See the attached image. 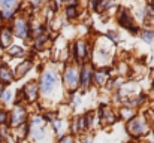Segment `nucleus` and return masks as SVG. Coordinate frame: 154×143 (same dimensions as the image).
Listing matches in <instances>:
<instances>
[{
	"label": "nucleus",
	"mask_w": 154,
	"mask_h": 143,
	"mask_svg": "<svg viewBox=\"0 0 154 143\" xmlns=\"http://www.w3.org/2000/svg\"><path fill=\"white\" fill-rule=\"evenodd\" d=\"M57 73L54 70H47L42 73V78H41V84H39V88L44 94H51L52 90L55 88L57 85Z\"/></svg>",
	"instance_id": "obj_1"
},
{
	"label": "nucleus",
	"mask_w": 154,
	"mask_h": 143,
	"mask_svg": "<svg viewBox=\"0 0 154 143\" xmlns=\"http://www.w3.org/2000/svg\"><path fill=\"white\" fill-rule=\"evenodd\" d=\"M84 143H91V137H88V139H85V140H84Z\"/></svg>",
	"instance_id": "obj_26"
},
{
	"label": "nucleus",
	"mask_w": 154,
	"mask_h": 143,
	"mask_svg": "<svg viewBox=\"0 0 154 143\" xmlns=\"http://www.w3.org/2000/svg\"><path fill=\"white\" fill-rule=\"evenodd\" d=\"M24 51L21 49L20 46H12V48H9V54L11 55H21Z\"/></svg>",
	"instance_id": "obj_20"
},
{
	"label": "nucleus",
	"mask_w": 154,
	"mask_h": 143,
	"mask_svg": "<svg viewBox=\"0 0 154 143\" xmlns=\"http://www.w3.org/2000/svg\"><path fill=\"white\" fill-rule=\"evenodd\" d=\"M32 66H33V63H32L30 60H24V61L17 67V72H15L14 78H23V76L32 69Z\"/></svg>",
	"instance_id": "obj_13"
},
{
	"label": "nucleus",
	"mask_w": 154,
	"mask_h": 143,
	"mask_svg": "<svg viewBox=\"0 0 154 143\" xmlns=\"http://www.w3.org/2000/svg\"><path fill=\"white\" fill-rule=\"evenodd\" d=\"M79 79H81V85H82L84 88H87V87L91 84V81H93V69H91L90 66L82 67V70H81V73H79Z\"/></svg>",
	"instance_id": "obj_10"
},
{
	"label": "nucleus",
	"mask_w": 154,
	"mask_h": 143,
	"mask_svg": "<svg viewBox=\"0 0 154 143\" xmlns=\"http://www.w3.org/2000/svg\"><path fill=\"white\" fill-rule=\"evenodd\" d=\"M73 52H75V58H76V61H82V60L85 58V54H87V46H85V43L81 42V40H78V42L75 43Z\"/></svg>",
	"instance_id": "obj_12"
},
{
	"label": "nucleus",
	"mask_w": 154,
	"mask_h": 143,
	"mask_svg": "<svg viewBox=\"0 0 154 143\" xmlns=\"http://www.w3.org/2000/svg\"><path fill=\"white\" fill-rule=\"evenodd\" d=\"M3 91H5V85L0 84V100H2V95H3Z\"/></svg>",
	"instance_id": "obj_25"
},
{
	"label": "nucleus",
	"mask_w": 154,
	"mask_h": 143,
	"mask_svg": "<svg viewBox=\"0 0 154 143\" xmlns=\"http://www.w3.org/2000/svg\"><path fill=\"white\" fill-rule=\"evenodd\" d=\"M118 22L121 24V27H124V28H127V30H130V31H136V30H138V28L135 27V22L132 21L129 12H126V10L120 13V16H118Z\"/></svg>",
	"instance_id": "obj_9"
},
{
	"label": "nucleus",
	"mask_w": 154,
	"mask_h": 143,
	"mask_svg": "<svg viewBox=\"0 0 154 143\" xmlns=\"http://www.w3.org/2000/svg\"><path fill=\"white\" fill-rule=\"evenodd\" d=\"M121 116H124L126 119H129V118H132V116H133V110L123 107V109H121Z\"/></svg>",
	"instance_id": "obj_19"
},
{
	"label": "nucleus",
	"mask_w": 154,
	"mask_h": 143,
	"mask_svg": "<svg viewBox=\"0 0 154 143\" xmlns=\"http://www.w3.org/2000/svg\"><path fill=\"white\" fill-rule=\"evenodd\" d=\"M11 98H12V93H11V91H3V95H2V100H3L5 103L11 101Z\"/></svg>",
	"instance_id": "obj_21"
},
{
	"label": "nucleus",
	"mask_w": 154,
	"mask_h": 143,
	"mask_svg": "<svg viewBox=\"0 0 154 143\" xmlns=\"http://www.w3.org/2000/svg\"><path fill=\"white\" fill-rule=\"evenodd\" d=\"M14 33H15L17 37H20V39H26V37L29 36L30 27H29V24L26 22V19L18 18V19L15 21V24H14Z\"/></svg>",
	"instance_id": "obj_7"
},
{
	"label": "nucleus",
	"mask_w": 154,
	"mask_h": 143,
	"mask_svg": "<svg viewBox=\"0 0 154 143\" xmlns=\"http://www.w3.org/2000/svg\"><path fill=\"white\" fill-rule=\"evenodd\" d=\"M102 118H103V122H105V124H112V122L115 121L114 113L109 112V109H106V107L102 110Z\"/></svg>",
	"instance_id": "obj_16"
},
{
	"label": "nucleus",
	"mask_w": 154,
	"mask_h": 143,
	"mask_svg": "<svg viewBox=\"0 0 154 143\" xmlns=\"http://www.w3.org/2000/svg\"><path fill=\"white\" fill-rule=\"evenodd\" d=\"M18 6V0H0V10H2V18L8 19L15 13V9Z\"/></svg>",
	"instance_id": "obj_6"
},
{
	"label": "nucleus",
	"mask_w": 154,
	"mask_h": 143,
	"mask_svg": "<svg viewBox=\"0 0 154 143\" xmlns=\"http://www.w3.org/2000/svg\"><path fill=\"white\" fill-rule=\"evenodd\" d=\"M93 79L97 85H103L108 81V73L106 72H94L93 73Z\"/></svg>",
	"instance_id": "obj_15"
},
{
	"label": "nucleus",
	"mask_w": 154,
	"mask_h": 143,
	"mask_svg": "<svg viewBox=\"0 0 154 143\" xmlns=\"http://www.w3.org/2000/svg\"><path fill=\"white\" fill-rule=\"evenodd\" d=\"M8 113L6 112H3V110H0V124H6L8 122Z\"/></svg>",
	"instance_id": "obj_22"
},
{
	"label": "nucleus",
	"mask_w": 154,
	"mask_h": 143,
	"mask_svg": "<svg viewBox=\"0 0 154 143\" xmlns=\"http://www.w3.org/2000/svg\"><path fill=\"white\" fill-rule=\"evenodd\" d=\"M67 6H75V3H76V0H63Z\"/></svg>",
	"instance_id": "obj_24"
},
{
	"label": "nucleus",
	"mask_w": 154,
	"mask_h": 143,
	"mask_svg": "<svg viewBox=\"0 0 154 143\" xmlns=\"http://www.w3.org/2000/svg\"><path fill=\"white\" fill-rule=\"evenodd\" d=\"M60 143H73V139H72L70 136H66V137H63V139L60 140Z\"/></svg>",
	"instance_id": "obj_23"
},
{
	"label": "nucleus",
	"mask_w": 154,
	"mask_h": 143,
	"mask_svg": "<svg viewBox=\"0 0 154 143\" xmlns=\"http://www.w3.org/2000/svg\"><path fill=\"white\" fill-rule=\"evenodd\" d=\"M29 131L33 134V137L36 140H41L45 137V133H47V128H45V119L42 118H35L32 121V128L29 127Z\"/></svg>",
	"instance_id": "obj_4"
},
{
	"label": "nucleus",
	"mask_w": 154,
	"mask_h": 143,
	"mask_svg": "<svg viewBox=\"0 0 154 143\" xmlns=\"http://www.w3.org/2000/svg\"><path fill=\"white\" fill-rule=\"evenodd\" d=\"M0 18H2V13H0Z\"/></svg>",
	"instance_id": "obj_27"
},
{
	"label": "nucleus",
	"mask_w": 154,
	"mask_h": 143,
	"mask_svg": "<svg viewBox=\"0 0 154 143\" xmlns=\"http://www.w3.org/2000/svg\"><path fill=\"white\" fill-rule=\"evenodd\" d=\"M8 119H9L8 122H9L11 127H20L21 124H24L26 122V110H24V107H21L20 104H17L15 109L11 112V115H9Z\"/></svg>",
	"instance_id": "obj_3"
},
{
	"label": "nucleus",
	"mask_w": 154,
	"mask_h": 143,
	"mask_svg": "<svg viewBox=\"0 0 154 143\" xmlns=\"http://www.w3.org/2000/svg\"><path fill=\"white\" fill-rule=\"evenodd\" d=\"M11 43H12V31L8 27H3L0 30V46L8 48Z\"/></svg>",
	"instance_id": "obj_11"
},
{
	"label": "nucleus",
	"mask_w": 154,
	"mask_h": 143,
	"mask_svg": "<svg viewBox=\"0 0 154 143\" xmlns=\"http://www.w3.org/2000/svg\"><path fill=\"white\" fill-rule=\"evenodd\" d=\"M147 130H148V127H147V122H145L144 118H133V119H130V122L127 124V131H129L132 136H135V137L145 134Z\"/></svg>",
	"instance_id": "obj_2"
},
{
	"label": "nucleus",
	"mask_w": 154,
	"mask_h": 143,
	"mask_svg": "<svg viewBox=\"0 0 154 143\" xmlns=\"http://www.w3.org/2000/svg\"><path fill=\"white\" fill-rule=\"evenodd\" d=\"M14 81V75L12 72L6 67V66H0V84L3 85H8L9 82Z\"/></svg>",
	"instance_id": "obj_14"
},
{
	"label": "nucleus",
	"mask_w": 154,
	"mask_h": 143,
	"mask_svg": "<svg viewBox=\"0 0 154 143\" xmlns=\"http://www.w3.org/2000/svg\"><path fill=\"white\" fill-rule=\"evenodd\" d=\"M38 91H39V87L35 84V82H29L24 88H23V95L26 100L29 101H35L38 98Z\"/></svg>",
	"instance_id": "obj_8"
},
{
	"label": "nucleus",
	"mask_w": 154,
	"mask_h": 143,
	"mask_svg": "<svg viewBox=\"0 0 154 143\" xmlns=\"http://www.w3.org/2000/svg\"><path fill=\"white\" fill-rule=\"evenodd\" d=\"M78 79H79V73L75 67H67L64 72V84L70 91H75L78 87Z\"/></svg>",
	"instance_id": "obj_5"
},
{
	"label": "nucleus",
	"mask_w": 154,
	"mask_h": 143,
	"mask_svg": "<svg viewBox=\"0 0 154 143\" xmlns=\"http://www.w3.org/2000/svg\"><path fill=\"white\" fill-rule=\"evenodd\" d=\"M141 39L147 43H151L154 40V31L153 30H142L141 31Z\"/></svg>",
	"instance_id": "obj_17"
},
{
	"label": "nucleus",
	"mask_w": 154,
	"mask_h": 143,
	"mask_svg": "<svg viewBox=\"0 0 154 143\" xmlns=\"http://www.w3.org/2000/svg\"><path fill=\"white\" fill-rule=\"evenodd\" d=\"M66 16L69 19H73L78 16V10H76V6H67L66 7Z\"/></svg>",
	"instance_id": "obj_18"
}]
</instances>
